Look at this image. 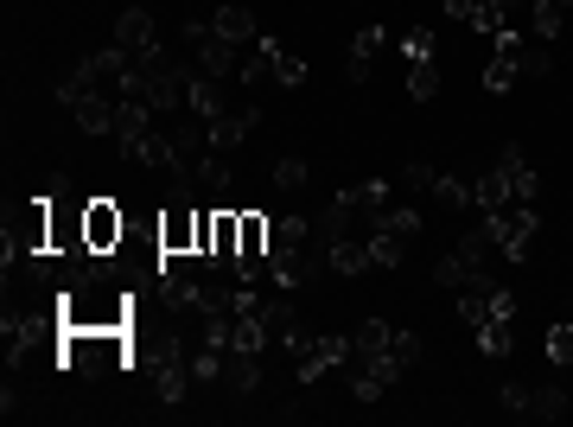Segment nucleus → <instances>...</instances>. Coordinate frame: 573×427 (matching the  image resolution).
Wrapping results in <instances>:
<instances>
[{
  "mask_svg": "<svg viewBox=\"0 0 573 427\" xmlns=\"http://www.w3.org/2000/svg\"><path fill=\"white\" fill-rule=\"evenodd\" d=\"M389 338H395V326L363 319V326H351V351H357V357H376V351H389Z\"/></svg>",
  "mask_w": 573,
  "mask_h": 427,
  "instance_id": "5701e85b",
  "label": "nucleus"
},
{
  "mask_svg": "<svg viewBox=\"0 0 573 427\" xmlns=\"http://www.w3.org/2000/svg\"><path fill=\"white\" fill-rule=\"evenodd\" d=\"M357 230V211L344 198H332V204H319V217H312V236H319V243H344V236Z\"/></svg>",
  "mask_w": 573,
  "mask_h": 427,
  "instance_id": "4468645a",
  "label": "nucleus"
},
{
  "mask_svg": "<svg viewBox=\"0 0 573 427\" xmlns=\"http://www.w3.org/2000/svg\"><path fill=\"white\" fill-rule=\"evenodd\" d=\"M516 77H523V71H516V58H510V51H497V58L484 64V90H491V96H503Z\"/></svg>",
  "mask_w": 573,
  "mask_h": 427,
  "instance_id": "c756f323",
  "label": "nucleus"
},
{
  "mask_svg": "<svg viewBox=\"0 0 573 427\" xmlns=\"http://www.w3.org/2000/svg\"><path fill=\"white\" fill-rule=\"evenodd\" d=\"M402 179H408V185H421V192H433V166H421V160H414Z\"/></svg>",
  "mask_w": 573,
  "mask_h": 427,
  "instance_id": "58836bf2",
  "label": "nucleus"
},
{
  "mask_svg": "<svg viewBox=\"0 0 573 427\" xmlns=\"http://www.w3.org/2000/svg\"><path fill=\"white\" fill-rule=\"evenodd\" d=\"M567 389L561 383H548V389H535V402H529V421H567Z\"/></svg>",
  "mask_w": 573,
  "mask_h": 427,
  "instance_id": "b1692460",
  "label": "nucleus"
},
{
  "mask_svg": "<svg viewBox=\"0 0 573 427\" xmlns=\"http://www.w3.org/2000/svg\"><path fill=\"white\" fill-rule=\"evenodd\" d=\"M274 83H281V90H300V83H306V64L293 58L287 45H281V58H274Z\"/></svg>",
  "mask_w": 573,
  "mask_h": 427,
  "instance_id": "72a5a7b5",
  "label": "nucleus"
},
{
  "mask_svg": "<svg viewBox=\"0 0 573 427\" xmlns=\"http://www.w3.org/2000/svg\"><path fill=\"white\" fill-rule=\"evenodd\" d=\"M223 383H230L236 396H255V389H262V351L230 345V357H223Z\"/></svg>",
  "mask_w": 573,
  "mask_h": 427,
  "instance_id": "9d476101",
  "label": "nucleus"
},
{
  "mask_svg": "<svg viewBox=\"0 0 573 427\" xmlns=\"http://www.w3.org/2000/svg\"><path fill=\"white\" fill-rule=\"evenodd\" d=\"M115 45H128V58L153 51V45H160V26H153V13H147V7H121V20H115Z\"/></svg>",
  "mask_w": 573,
  "mask_h": 427,
  "instance_id": "6e6552de",
  "label": "nucleus"
},
{
  "mask_svg": "<svg viewBox=\"0 0 573 427\" xmlns=\"http://www.w3.org/2000/svg\"><path fill=\"white\" fill-rule=\"evenodd\" d=\"M561 13H573V0H561Z\"/></svg>",
  "mask_w": 573,
  "mask_h": 427,
  "instance_id": "a19ab883",
  "label": "nucleus"
},
{
  "mask_svg": "<svg viewBox=\"0 0 573 427\" xmlns=\"http://www.w3.org/2000/svg\"><path fill=\"white\" fill-rule=\"evenodd\" d=\"M497 402L510 408L516 421H529V402H535V389H529V383H503V389H497Z\"/></svg>",
  "mask_w": 573,
  "mask_h": 427,
  "instance_id": "f704fd0d",
  "label": "nucleus"
},
{
  "mask_svg": "<svg viewBox=\"0 0 573 427\" xmlns=\"http://www.w3.org/2000/svg\"><path fill=\"white\" fill-rule=\"evenodd\" d=\"M185 109L198 115V122H217V115H230V102H223V83L204 77L198 64H191V77H185Z\"/></svg>",
  "mask_w": 573,
  "mask_h": 427,
  "instance_id": "0eeeda50",
  "label": "nucleus"
},
{
  "mask_svg": "<svg viewBox=\"0 0 573 427\" xmlns=\"http://www.w3.org/2000/svg\"><path fill=\"white\" fill-rule=\"evenodd\" d=\"M402 58H408V64H433V58H440V39H433V32H408V39H402Z\"/></svg>",
  "mask_w": 573,
  "mask_h": 427,
  "instance_id": "2f4dec72",
  "label": "nucleus"
},
{
  "mask_svg": "<svg viewBox=\"0 0 573 427\" xmlns=\"http://www.w3.org/2000/svg\"><path fill=\"white\" fill-rule=\"evenodd\" d=\"M376 224H382V230H395L402 243H414V236H421V211H414V204H389V211H382ZM376 224H370V230H376Z\"/></svg>",
  "mask_w": 573,
  "mask_h": 427,
  "instance_id": "393cba45",
  "label": "nucleus"
},
{
  "mask_svg": "<svg viewBox=\"0 0 573 427\" xmlns=\"http://www.w3.org/2000/svg\"><path fill=\"white\" fill-rule=\"evenodd\" d=\"M478 224L491 230L497 262L523 268L529 249H535V230H542V204H497V211H478Z\"/></svg>",
  "mask_w": 573,
  "mask_h": 427,
  "instance_id": "f257e3e1",
  "label": "nucleus"
},
{
  "mask_svg": "<svg viewBox=\"0 0 573 427\" xmlns=\"http://www.w3.org/2000/svg\"><path fill=\"white\" fill-rule=\"evenodd\" d=\"M440 7H446V20H472V7H478V0H440Z\"/></svg>",
  "mask_w": 573,
  "mask_h": 427,
  "instance_id": "ea45409f",
  "label": "nucleus"
},
{
  "mask_svg": "<svg viewBox=\"0 0 573 427\" xmlns=\"http://www.w3.org/2000/svg\"><path fill=\"white\" fill-rule=\"evenodd\" d=\"M491 173L503 179V192H510V204H535V198H542V179H535V166L523 160V147H503L497 153V166H491Z\"/></svg>",
  "mask_w": 573,
  "mask_h": 427,
  "instance_id": "f03ea898",
  "label": "nucleus"
},
{
  "mask_svg": "<svg viewBox=\"0 0 573 427\" xmlns=\"http://www.w3.org/2000/svg\"><path fill=\"white\" fill-rule=\"evenodd\" d=\"M433 281H440V287H453V294H459V287H472L478 275L465 268V255L453 249V255H440V262H433Z\"/></svg>",
  "mask_w": 573,
  "mask_h": 427,
  "instance_id": "c85d7f7f",
  "label": "nucleus"
},
{
  "mask_svg": "<svg viewBox=\"0 0 573 427\" xmlns=\"http://www.w3.org/2000/svg\"><path fill=\"white\" fill-rule=\"evenodd\" d=\"M344 204H351V211L357 217H370V224H376V217L382 211H389V179H363V185H344V192H338Z\"/></svg>",
  "mask_w": 573,
  "mask_h": 427,
  "instance_id": "2eb2a0df",
  "label": "nucleus"
},
{
  "mask_svg": "<svg viewBox=\"0 0 573 427\" xmlns=\"http://www.w3.org/2000/svg\"><path fill=\"white\" fill-rule=\"evenodd\" d=\"M382 389H389V383H382L376 370H363V377L351 383V396H357V402H382Z\"/></svg>",
  "mask_w": 573,
  "mask_h": 427,
  "instance_id": "4c0bfd02",
  "label": "nucleus"
},
{
  "mask_svg": "<svg viewBox=\"0 0 573 427\" xmlns=\"http://www.w3.org/2000/svg\"><path fill=\"white\" fill-rule=\"evenodd\" d=\"M255 128H262V109H255V102H242V109L217 115V122H204V141H211V153H236Z\"/></svg>",
  "mask_w": 573,
  "mask_h": 427,
  "instance_id": "7ed1b4c3",
  "label": "nucleus"
},
{
  "mask_svg": "<svg viewBox=\"0 0 573 427\" xmlns=\"http://www.w3.org/2000/svg\"><path fill=\"white\" fill-rule=\"evenodd\" d=\"M497 51H510L523 77H548V71H554V45H548V39H523V32H503Z\"/></svg>",
  "mask_w": 573,
  "mask_h": 427,
  "instance_id": "423d86ee",
  "label": "nucleus"
},
{
  "mask_svg": "<svg viewBox=\"0 0 573 427\" xmlns=\"http://www.w3.org/2000/svg\"><path fill=\"white\" fill-rule=\"evenodd\" d=\"M433 204H446V211H465L472 204V185L459 173H433Z\"/></svg>",
  "mask_w": 573,
  "mask_h": 427,
  "instance_id": "bb28decb",
  "label": "nucleus"
},
{
  "mask_svg": "<svg viewBox=\"0 0 573 427\" xmlns=\"http://www.w3.org/2000/svg\"><path fill=\"white\" fill-rule=\"evenodd\" d=\"M325 262H332L338 275H363V268H376V262H370V243H363V236H344V243H325Z\"/></svg>",
  "mask_w": 573,
  "mask_h": 427,
  "instance_id": "6ab92c4d",
  "label": "nucleus"
},
{
  "mask_svg": "<svg viewBox=\"0 0 573 427\" xmlns=\"http://www.w3.org/2000/svg\"><path fill=\"white\" fill-rule=\"evenodd\" d=\"M191 389V364H153V396H160L166 408H179Z\"/></svg>",
  "mask_w": 573,
  "mask_h": 427,
  "instance_id": "aec40b11",
  "label": "nucleus"
},
{
  "mask_svg": "<svg viewBox=\"0 0 573 427\" xmlns=\"http://www.w3.org/2000/svg\"><path fill=\"white\" fill-rule=\"evenodd\" d=\"M561 26H567V13H561V0H529V32L535 39H561Z\"/></svg>",
  "mask_w": 573,
  "mask_h": 427,
  "instance_id": "4be33fe9",
  "label": "nucleus"
},
{
  "mask_svg": "<svg viewBox=\"0 0 573 427\" xmlns=\"http://www.w3.org/2000/svg\"><path fill=\"white\" fill-rule=\"evenodd\" d=\"M141 134H153V102L147 96H115V141L134 147Z\"/></svg>",
  "mask_w": 573,
  "mask_h": 427,
  "instance_id": "1a4fd4ad",
  "label": "nucleus"
},
{
  "mask_svg": "<svg viewBox=\"0 0 573 427\" xmlns=\"http://www.w3.org/2000/svg\"><path fill=\"white\" fill-rule=\"evenodd\" d=\"M459 255H465V268H472V275H491V268H497V243H491V230L472 224V230L459 236Z\"/></svg>",
  "mask_w": 573,
  "mask_h": 427,
  "instance_id": "a211bd4d",
  "label": "nucleus"
},
{
  "mask_svg": "<svg viewBox=\"0 0 573 427\" xmlns=\"http://www.w3.org/2000/svg\"><path fill=\"white\" fill-rule=\"evenodd\" d=\"M115 243H121V211L115 204H83V249L90 255H115Z\"/></svg>",
  "mask_w": 573,
  "mask_h": 427,
  "instance_id": "39448f33",
  "label": "nucleus"
},
{
  "mask_svg": "<svg viewBox=\"0 0 573 427\" xmlns=\"http://www.w3.org/2000/svg\"><path fill=\"white\" fill-rule=\"evenodd\" d=\"M274 185H281V192H300V185H306V160H293V153H287V160H274Z\"/></svg>",
  "mask_w": 573,
  "mask_h": 427,
  "instance_id": "c9c22d12",
  "label": "nucleus"
},
{
  "mask_svg": "<svg viewBox=\"0 0 573 427\" xmlns=\"http://www.w3.org/2000/svg\"><path fill=\"white\" fill-rule=\"evenodd\" d=\"M382 45H389V32H382V26H363L357 39H351V64H344V77H351V83H370V58H376Z\"/></svg>",
  "mask_w": 573,
  "mask_h": 427,
  "instance_id": "f3484780",
  "label": "nucleus"
},
{
  "mask_svg": "<svg viewBox=\"0 0 573 427\" xmlns=\"http://www.w3.org/2000/svg\"><path fill=\"white\" fill-rule=\"evenodd\" d=\"M211 26H217L230 45H255V39H262V26H255V13L242 7V0H230V7H217V20H211Z\"/></svg>",
  "mask_w": 573,
  "mask_h": 427,
  "instance_id": "dca6fc26",
  "label": "nucleus"
},
{
  "mask_svg": "<svg viewBox=\"0 0 573 427\" xmlns=\"http://www.w3.org/2000/svg\"><path fill=\"white\" fill-rule=\"evenodd\" d=\"M274 58H281V39H274V32H262V39H255L249 51H242V83H249V90H262V83L274 77Z\"/></svg>",
  "mask_w": 573,
  "mask_h": 427,
  "instance_id": "9b49d317",
  "label": "nucleus"
},
{
  "mask_svg": "<svg viewBox=\"0 0 573 427\" xmlns=\"http://www.w3.org/2000/svg\"><path fill=\"white\" fill-rule=\"evenodd\" d=\"M408 96H414V102H433V96H440V64H408Z\"/></svg>",
  "mask_w": 573,
  "mask_h": 427,
  "instance_id": "7c9ffc66",
  "label": "nucleus"
},
{
  "mask_svg": "<svg viewBox=\"0 0 573 427\" xmlns=\"http://www.w3.org/2000/svg\"><path fill=\"white\" fill-rule=\"evenodd\" d=\"M191 185L211 192V198H223V192H230V160H223V153H204V160L191 166Z\"/></svg>",
  "mask_w": 573,
  "mask_h": 427,
  "instance_id": "412c9836",
  "label": "nucleus"
},
{
  "mask_svg": "<svg viewBox=\"0 0 573 427\" xmlns=\"http://www.w3.org/2000/svg\"><path fill=\"white\" fill-rule=\"evenodd\" d=\"M472 338H478V351H484V357H510V345H516L510 319H491V326H478Z\"/></svg>",
  "mask_w": 573,
  "mask_h": 427,
  "instance_id": "cd10ccee",
  "label": "nucleus"
},
{
  "mask_svg": "<svg viewBox=\"0 0 573 427\" xmlns=\"http://www.w3.org/2000/svg\"><path fill=\"white\" fill-rule=\"evenodd\" d=\"M542 345H548V364H573V326H548V338H542Z\"/></svg>",
  "mask_w": 573,
  "mask_h": 427,
  "instance_id": "473e14b6",
  "label": "nucleus"
},
{
  "mask_svg": "<svg viewBox=\"0 0 573 427\" xmlns=\"http://www.w3.org/2000/svg\"><path fill=\"white\" fill-rule=\"evenodd\" d=\"M363 243H370V262L376 268H402V236H395V230H370V236H363Z\"/></svg>",
  "mask_w": 573,
  "mask_h": 427,
  "instance_id": "a878e982",
  "label": "nucleus"
},
{
  "mask_svg": "<svg viewBox=\"0 0 573 427\" xmlns=\"http://www.w3.org/2000/svg\"><path fill=\"white\" fill-rule=\"evenodd\" d=\"M71 122H77L83 134H115V96H109V90H90V96L71 109Z\"/></svg>",
  "mask_w": 573,
  "mask_h": 427,
  "instance_id": "ddd939ff",
  "label": "nucleus"
},
{
  "mask_svg": "<svg viewBox=\"0 0 573 427\" xmlns=\"http://www.w3.org/2000/svg\"><path fill=\"white\" fill-rule=\"evenodd\" d=\"M134 166H160V173H172V160H179V147H172V128H153V134H141L134 147H121Z\"/></svg>",
  "mask_w": 573,
  "mask_h": 427,
  "instance_id": "f8f14e48",
  "label": "nucleus"
},
{
  "mask_svg": "<svg viewBox=\"0 0 573 427\" xmlns=\"http://www.w3.org/2000/svg\"><path fill=\"white\" fill-rule=\"evenodd\" d=\"M389 351L414 370V364H421V332H395V338H389Z\"/></svg>",
  "mask_w": 573,
  "mask_h": 427,
  "instance_id": "e433bc0d",
  "label": "nucleus"
},
{
  "mask_svg": "<svg viewBox=\"0 0 573 427\" xmlns=\"http://www.w3.org/2000/svg\"><path fill=\"white\" fill-rule=\"evenodd\" d=\"M344 357H357V351H351V332H325V338H312V351L300 357V370H293V377H300V383H319L325 370L344 364Z\"/></svg>",
  "mask_w": 573,
  "mask_h": 427,
  "instance_id": "20e7f679",
  "label": "nucleus"
}]
</instances>
